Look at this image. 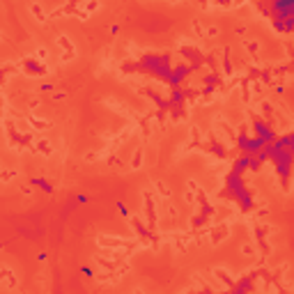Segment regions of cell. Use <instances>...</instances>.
Segmentation results:
<instances>
[{
  "mask_svg": "<svg viewBox=\"0 0 294 294\" xmlns=\"http://www.w3.org/2000/svg\"><path fill=\"white\" fill-rule=\"evenodd\" d=\"M255 136L260 138L262 142H273L278 138L276 133H273V131L269 129L267 124H264V122H255Z\"/></svg>",
  "mask_w": 294,
  "mask_h": 294,
  "instance_id": "cell-1",
  "label": "cell"
},
{
  "mask_svg": "<svg viewBox=\"0 0 294 294\" xmlns=\"http://www.w3.org/2000/svg\"><path fill=\"white\" fill-rule=\"evenodd\" d=\"M186 74H189V67H180V69L170 71L166 81H168V85H170V87H177L182 81H184V76H186Z\"/></svg>",
  "mask_w": 294,
  "mask_h": 294,
  "instance_id": "cell-2",
  "label": "cell"
},
{
  "mask_svg": "<svg viewBox=\"0 0 294 294\" xmlns=\"http://www.w3.org/2000/svg\"><path fill=\"white\" fill-rule=\"evenodd\" d=\"M182 101H184V94H182L180 90H177V87H175V92H173V104H175V106H180Z\"/></svg>",
  "mask_w": 294,
  "mask_h": 294,
  "instance_id": "cell-3",
  "label": "cell"
}]
</instances>
